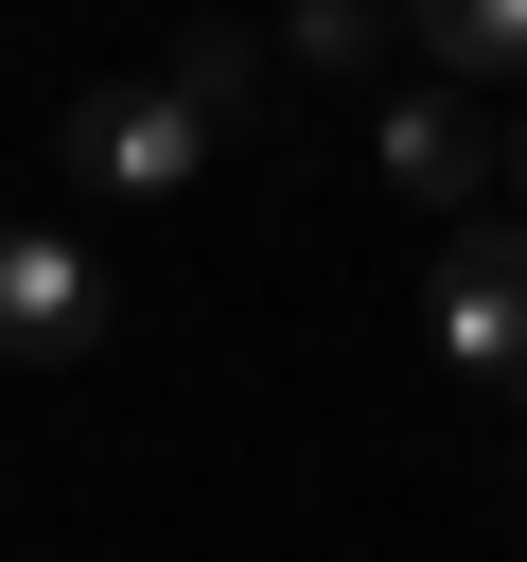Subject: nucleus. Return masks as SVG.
Returning a JSON list of instances; mask_svg holds the SVG:
<instances>
[{
	"mask_svg": "<svg viewBox=\"0 0 527 562\" xmlns=\"http://www.w3.org/2000/svg\"><path fill=\"white\" fill-rule=\"evenodd\" d=\"M158 88H176V105H193V123H211V140H228V123H246V105H264V53H246V35H193V53H176V70H158Z\"/></svg>",
	"mask_w": 527,
	"mask_h": 562,
	"instance_id": "obj_7",
	"label": "nucleus"
},
{
	"mask_svg": "<svg viewBox=\"0 0 527 562\" xmlns=\"http://www.w3.org/2000/svg\"><path fill=\"white\" fill-rule=\"evenodd\" d=\"M404 53H422V88H527V0H422Z\"/></svg>",
	"mask_w": 527,
	"mask_h": 562,
	"instance_id": "obj_5",
	"label": "nucleus"
},
{
	"mask_svg": "<svg viewBox=\"0 0 527 562\" xmlns=\"http://www.w3.org/2000/svg\"><path fill=\"white\" fill-rule=\"evenodd\" d=\"M492 158H509V176H527V123H509V140H492Z\"/></svg>",
	"mask_w": 527,
	"mask_h": 562,
	"instance_id": "obj_8",
	"label": "nucleus"
},
{
	"mask_svg": "<svg viewBox=\"0 0 527 562\" xmlns=\"http://www.w3.org/2000/svg\"><path fill=\"white\" fill-rule=\"evenodd\" d=\"M492 140H509V123H474V88H404V105L369 123V176H386L404 211H457V228H474V193H492Z\"/></svg>",
	"mask_w": 527,
	"mask_h": 562,
	"instance_id": "obj_3",
	"label": "nucleus"
},
{
	"mask_svg": "<svg viewBox=\"0 0 527 562\" xmlns=\"http://www.w3.org/2000/svg\"><path fill=\"white\" fill-rule=\"evenodd\" d=\"M439 351L527 404V211H474V228L439 246Z\"/></svg>",
	"mask_w": 527,
	"mask_h": 562,
	"instance_id": "obj_2",
	"label": "nucleus"
},
{
	"mask_svg": "<svg viewBox=\"0 0 527 562\" xmlns=\"http://www.w3.org/2000/svg\"><path fill=\"white\" fill-rule=\"evenodd\" d=\"M88 334H105V263L70 228H0V351L18 369H70Z\"/></svg>",
	"mask_w": 527,
	"mask_h": 562,
	"instance_id": "obj_4",
	"label": "nucleus"
},
{
	"mask_svg": "<svg viewBox=\"0 0 527 562\" xmlns=\"http://www.w3.org/2000/svg\"><path fill=\"white\" fill-rule=\"evenodd\" d=\"M281 53H299V70H386V53H404V18H369V0H299V18H281Z\"/></svg>",
	"mask_w": 527,
	"mask_h": 562,
	"instance_id": "obj_6",
	"label": "nucleus"
},
{
	"mask_svg": "<svg viewBox=\"0 0 527 562\" xmlns=\"http://www.w3.org/2000/svg\"><path fill=\"white\" fill-rule=\"evenodd\" d=\"M193 158H211V123L176 105V88H70V123H53V176L70 193H193Z\"/></svg>",
	"mask_w": 527,
	"mask_h": 562,
	"instance_id": "obj_1",
	"label": "nucleus"
}]
</instances>
